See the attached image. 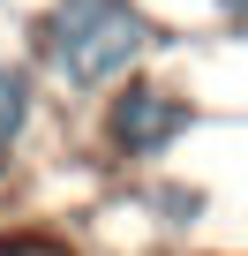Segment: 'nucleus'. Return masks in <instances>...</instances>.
<instances>
[{
    "label": "nucleus",
    "mask_w": 248,
    "mask_h": 256,
    "mask_svg": "<svg viewBox=\"0 0 248 256\" xmlns=\"http://www.w3.org/2000/svg\"><path fill=\"white\" fill-rule=\"evenodd\" d=\"M188 128H196V98H188V90L151 83V76H120V83H105L98 144H105L113 166H151V158H166Z\"/></svg>",
    "instance_id": "2"
},
{
    "label": "nucleus",
    "mask_w": 248,
    "mask_h": 256,
    "mask_svg": "<svg viewBox=\"0 0 248 256\" xmlns=\"http://www.w3.org/2000/svg\"><path fill=\"white\" fill-rule=\"evenodd\" d=\"M151 46H158V23L143 0H53L30 30V53H38L30 68L83 98V90L136 76Z\"/></svg>",
    "instance_id": "1"
},
{
    "label": "nucleus",
    "mask_w": 248,
    "mask_h": 256,
    "mask_svg": "<svg viewBox=\"0 0 248 256\" xmlns=\"http://www.w3.org/2000/svg\"><path fill=\"white\" fill-rule=\"evenodd\" d=\"M38 90H45V76L30 60H0V166L23 151L30 120H38Z\"/></svg>",
    "instance_id": "3"
}]
</instances>
